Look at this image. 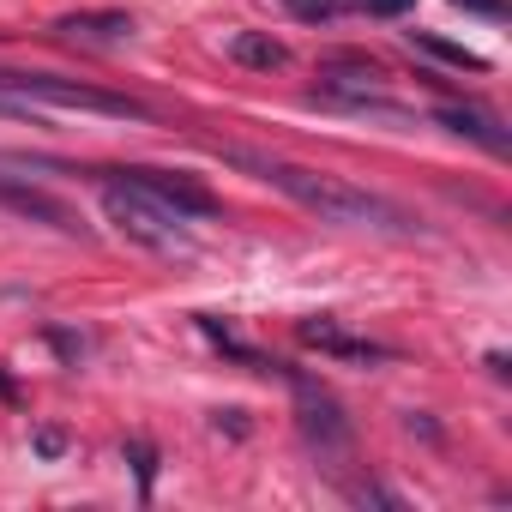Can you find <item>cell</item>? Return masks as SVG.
<instances>
[{"label": "cell", "instance_id": "cell-1", "mask_svg": "<svg viewBox=\"0 0 512 512\" xmlns=\"http://www.w3.org/2000/svg\"><path fill=\"white\" fill-rule=\"evenodd\" d=\"M217 157L235 163V169H247V175H260V181L278 187V193H290L296 205L320 211L326 223L386 229V235H410V229H416L410 211H398L392 199H380V193H368V187H356V181H338V175H326V169H302V163H284V157H266V151H247V145H217Z\"/></svg>", "mask_w": 512, "mask_h": 512}, {"label": "cell", "instance_id": "cell-2", "mask_svg": "<svg viewBox=\"0 0 512 512\" xmlns=\"http://www.w3.org/2000/svg\"><path fill=\"white\" fill-rule=\"evenodd\" d=\"M0 91L19 97V103H49V109H85V115H109V121H151V109L139 97L85 85V79H61V73H7L0 67Z\"/></svg>", "mask_w": 512, "mask_h": 512}, {"label": "cell", "instance_id": "cell-3", "mask_svg": "<svg viewBox=\"0 0 512 512\" xmlns=\"http://www.w3.org/2000/svg\"><path fill=\"white\" fill-rule=\"evenodd\" d=\"M103 175V169H97ZM103 211H109V223L127 235V241H139V247H151V253H187V217H175L169 205H157L151 193H139L133 181H121V175H103Z\"/></svg>", "mask_w": 512, "mask_h": 512}, {"label": "cell", "instance_id": "cell-4", "mask_svg": "<svg viewBox=\"0 0 512 512\" xmlns=\"http://www.w3.org/2000/svg\"><path fill=\"white\" fill-rule=\"evenodd\" d=\"M290 386H296V428H302V440H308L320 458H338V452L350 446V422H344L338 398L320 392L314 380H302L296 368H290Z\"/></svg>", "mask_w": 512, "mask_h": 512}, {"label": "cell", "instance_id": "cell-5", "mask_svg": "<svg viewBox=\"0 0 512 512\" xmlns=\"http://www.w3.org/2000/svg\"><path fill=\"white\" fill-rule=\"evenodd\" d=\"M103 175L133 181L139 193H151V199H157V205H169L175 217H217V193H205V187H199V181H187V175L145 169V163H133V169H103Z\"/></svg>", "mask_w": 512, "mask_h": 512}, {"label": "cell", "instance_id": "cell-6", "mask_svg": "<svg viewBox=\"0 0 512 512\" xmlns=\"http://www.w3.org/2000/svg\"><path fill=\"white\" fill-rule=\"evenodd\" d=\"M0 205L19 211V217H31V223H43V229H55V235H79V241H85L79 211H73L67 199H55V193H43V187L19 181V175H0Z\"/></svg>", "mask_w": 512, "mask_h": 512}, {"label": "cell", "instance_id": "cell-7", "mask_svg": "<svg viewBox=\"0 0 512 512\" xmlns=\"http://www.w3.org/2000/svg\"><path fill=\"white\" fill-rule=\"evenodd\" d=\"M296 338L308 344V350H326L332 362H386L392 350L386 344H368V338H350L338 320H302L296 326Z\"/></svg>", "mask_w": 512, "mask_h": 512}, {"label": "cell", "instance_id": "cell-8", "mask_svg": "<svg viewBox=\"0 0 512 512\" xmlns=\"http://www.w3.org/2000/svg\"><path fill=\"white\" fill-rule=\"evenodd\" d=\"M55 31L79 49H115L133 37V19L127 13H67V19H55Z\"/></svg>", "mask_w": 512, "mask_h": 512}, {"label": "cell", "instance_id": "cell-9", "mask_svg": "<svg viewBox=\"0 0 512 512\" xmlns=\"http://www.w3.org/2000/svg\"><path fill=\"white\" fill-rule=\"evenodd\" d=\"M440 127H452V133H464V139H476L482 151H494V157H506V127L488 115V109H476V103H440V115H434Z\"/></svg>", "mask_w": 512, "mask_h": 512}, {"label": "cell", "instance_id": "cell-10", "mask_svg": "<svg viewBox=\"0 0 512 512\" xmlns=\"http://www.w3.org/2000/svg\"><path fill=\"white\" fill-rule=\"evenodd\" d=\"M229 61H235V67H253V73H272V67L290 61V49H284L278 37H266V31H235V37H229Z\"/></svg>", "mask_w": 512, "mask_h": 512}, {"label": "cell", "instance_id": "cell-11", "mask_svg": "<svg viewBox=\"0 0 512 512\" xmlns=\"http://www.w3.org/2000/svg\"><path fill=\"white\" fill-rule=\"evenodd\" d=\"M410 43H416V49H428V55H440L446 67L488 73V55H476V49H464V43H446V37H434V31H410Z\"/></svg>", "mask_w": 512, "mask_h": 512}, {"label": "cell", "instance_id": "cell-12", "mask_svg": "<svg viewBox=\"0 0 512 512\" xmlns=\"http://www.w3.org/2000/svg\"><path fill=\"white\" fill-rule=\"evenodd\" d=\"M284 7H290L296 19H332V13H344V7H362V0H284Z\"/></svg>", "mask_w": 512, "mask_h": 512}, {"label": "cell", "instance_id": "cell-13", "mask_svg": "<svg viewBox=\"0 0 512 512\" xmlns=\"http://www.w3.org/2000/svg\"><path fill=\"white\" fill-rule=\"evenodd\" d=\"M127 458H133V470H139V488L151 494V476H157V452H151L145 440H127Z\"/></svg>", "mask_w": 512, "mask_h": 512}, {"label": "cell", "instance_id": "cell-14", "mask_svg": "<svg viewBox=\"0 0 512 512\" xmlns=\"http://www.w3.org/2000/svg\"><path fill=\"white\" fill-rule=\"evenodd\" d=\"M350 494H356V500H362V506H368V500H380V506H404V500H398V494H392V488H380V482H356V488H350Z\"/></svg>", "mask_w": 512, "mask_h": 512}, {"label": "cell", "instance_id": "cell-15", "mask_svg": "<svg viewBox=\"0 0 512 512\" xmlns=\"http://www.w3.org/2000/svg\"><path fill=\"white\" fill-rule=\"evenodd\" d=\"M458 13H482V19H506V0H452Z\"/></svg>", "mask_w": 512, "mask_h": 512}, {"label": "cell", "instance_id": "cell-16", "mask_svg": "<svg viewBox=\"0 0 512 512\" xmlns=\"http://www.w3.org/2000/svg\"><path fill=\"white\" fill-rule=\"evenodd\" d=\"M37 452H43V458H61V452H67V434H61V428H37Z\"/></svg>", "mask_w": 512, "mask_h": 512}, {"label": "cell", "instance_id": "cell-17", "mask_svg": "<svg viewBox=\"0 0 512 512\" xmlns=\"http://www.w3.org/2000/svg\"><path fill=\"white\" fill-rule=\"evenodd\" d=\"M362 7L374 13V19H398V13H410L416 0H362Z\"/></svg>", "mask_w": 512, "mask_h": 512}]
</instances>
